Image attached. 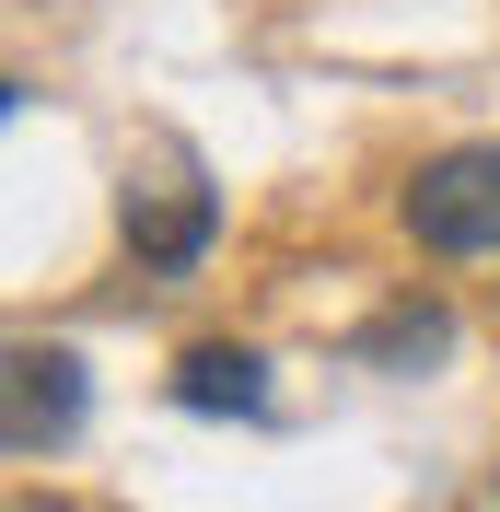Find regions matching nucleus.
<instances>
[{"label":"nucleus","mask_w":500,"mask_h":512,"mask_svg":"<svg viewBox=\"0 0 500 512\" xmlns=\"http://www.w3.org/2000/svg\"><path fill=\"white\" fill-rule=\"evenodd\" d=\"M396 222L431 256H500V140H454L396 187Z\"/></svg>","instance_id":"f257e3e1"},{"label":"nucleus","mask_w":500,"mask_h":512,"mask_svg":"<svg viewBox=\"0 0 500 512\" xmlns=\"http://www.w3.org/2000/svg\"><path fill=\"white\" fill-rule=\"evenodd\" d=\"M117 233H128V256H140L152 280H187L198 256H210V233H221V187L198 175V163H163V175H140V163H128Z\"/></svg>","instance_id":"f03ea898"},{"label":"nucleus","mask_w":500,"mask_h":512,"mask_svg":"<svg viewBox=\"0 0 500 512\" xmlns=\"http://www.w3.org/2000/svg\"><path fill=\"white\" fill-rule=\"evenodd\" d=\"M70 431H82V361L12 338V361H0V443L35 466V454H59Z\"/></svg>","instance_id":"7ed1b4c3"},{"label":"nucleus","mask_w":500,"mask_h":512,"mask_svg":"<svg viewBox=\"0 0 500 512\" xmlns=\"http://www.w3.org/2000/svg\"><path fill=\"white\" fill-rule=\"evenodd\" d=\"M175 408H198V419H268V361L256 350H187L175 361Z\"/></svg>","instance_id":"20e7f679"},{"label":"nucleus","mask_w":500,"mask_h":512,"mask_svg":"<svg viewBox=\"0 0 500 512\" xmlns=\"http://www.w3.org/2000/svg\"><path fill=\"white\" fill-rule=\"evenodd\" d=\"M361 350H373L384 373H419V361H442V350H454V315H442V303H396V315H384Z\"/></svg>","instance_id":"39448f33"},{"label":"nucleus","mask_w":500,"mask_h":512,"mask_svg":"<svg viewBox=\"0 0 500 512\" xmlns=\"http://www.w3.org/2000/svg\"><path fill=\"white\" fill-rule=\"evenodd\" d=\"M12 512H70V501H35V489H24V501H12Z\"/></svg>","instance_id":"423d86ee"}]
</instances>
